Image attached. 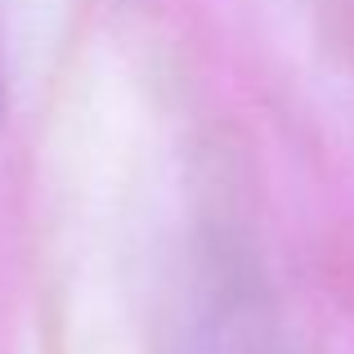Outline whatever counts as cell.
I'll return each mask as SVG.
<instances>
[{
	"instance_id": "obj_1",
	"label": "cell",
	"mask_w": 354,
	"mask_h": 354,
	"mask_svg": "<svg viewBox=\"0 0 354 354\" xmlns=\"http://www.w3.org/2000/svg\"><path fill=\"white\" fill-rule=\"evenodd\" d=\"M193 354H283L269 319L251 296H220V305L202 319Z\"/></svg>"
}]
</instances>
